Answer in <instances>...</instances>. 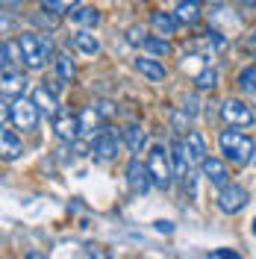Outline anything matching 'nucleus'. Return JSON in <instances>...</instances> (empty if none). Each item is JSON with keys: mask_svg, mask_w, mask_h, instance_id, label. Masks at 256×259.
<instances>
[{"mask_svg": "<svg viewBox=\"0 0 256 259\" xmlns=\"http://www.w3.org/2000/svg\"><path fill=\"white\" fill-rule=\"evenodd\" d=\"M144 38H147V35H144V27H139V24H136V27H130V30H127V41H130V45L142 48V45H144Z\"/></svg>", "mask_w": 256, "mask_h": 259, "instance_id": "obj_29", "label": "nucleus"}, {"mask_svg": "<svg viewBox=\"0 0 256 259\" xmlns=\"http://www.w3.org/2000/svg\"><path fill=\"white\" fill-rule=\"evenodd\" d=\"M121 142H124V147L130 153H142L144 145H147V133H144V127L139 121H127L124 130H121Z\"/></svg>", "mask_w": 256, "mask_h": 259, "instance_id": "obj_13", "label": "nucleus"}, {"mask_svg": "<svg viewBox=\"0 0 256 259\" xmlns=\"http://www.w3.org/2000/svg\"><path fill=\"white\" fill-rule=\"evenodd\" d=\"M71 48L77 50V53H82V56H97L100 53V41L89 30H77L71 35Z\"/></svg>", "mask_w": 256, "mask_h": 259, "instance_id": "obj_19", "label": "nucleus"}, {"mask_svg": "<svg viewBox=\"0 0 256 259\" xmlns=\"http://www.w3.org/2000/svg\"><path fill=\"white\" fill-rule=\"evenodd\" d=\"M0 89H3V97L9 100H15V97L24 95V89H27V77L15 71V68H3V82H0Z\"/></svg>", "mask_w": 256, "mask_h": 259, "instance_id": "obj_15", "label": "nucleus"}, {"mask_svg": "<svg viewBox=\"0 0 256 259\" xmlns=\"http://www.w3.org/2000/svg\"><path fill=\"white\" fill-rule=\"evenodd\" d=\"M247 48H250V50H256V27L250 30V35H247Z\"/></svg>", "mask_w": 256, "mask_h": 259, "instance_id": "obj_36", "label": "nucleus"}, {"mask_svg": "<svg viewBox=\"0 0 256 259\" xmlns=\"http://www.w3.org/2000/svg\"><path fill=\"white\" fill-rule=\"evenodd\" d=\"M156 230L159 233H171V221H156Z\"/></svg>", "mask_w": 256, "mask_h": 259, "instance_id": "obj_34", "label": "nucleus"}, {"mask_svg": "<svg viewBox=\"0 0 256 259\" xmlns=\"http://www.w3.org/2000/svg\"><path fill=\"white\" fill-rule=\"evenodd\" d=\"M247 200H250V194L244 186H236V183H227L218 189V209L224 212V215H239L244 206H247Z\"/></svg>", "mask_w": 256, "mask_h": 259, "instance_id": "obj_7", "label": "nucleus"}, {"mask_svg": "<svg viewBox=\"0 0 256 259\" xmlns=\"http://www.w3.org/2000/svg\"><path fill=\"white\" fill-rule=\"evenodd\" d=\"M209 3H221V0H209Z\"/></svg>", "mask_w": 256, "mask_h": 259, "instance_id": "obj_39", "label": "nucleus"}, {"mask_svg": "<svg viewBox=\"0 0 256 259\" xmlns=\"http://www.w3.org/2000/svg\"><path fill=\"white\" fill-rule=\"evenodd\" d=\"M53 77H56L59 85L77 80V65H74V59H71L68 53H56V56H53Z\"/></svg>", "mask_w": 256, "mask_h": 259, "instance_id": "obj_18", "label": "nucleus"}, {"mask_svg": "<svg viewBox=\"0 0 256 259\" xmlns=\"http://www.w3.org/2000/svg\"><path fill=\"white\" fill-rule=\"evenodd\" d=\"M186 147H189V153H192V159L197 162V165L206 159V139L200 136V130H189V136H186Z\"/></svg>", "mask_w": 256, "mask_h": 259, "instance_id": "obj_23", "label": "nucleus"}, {"mask_svg": "<svg viewBox=\"0 0 256 259\" xmlns=\"http://www.w3.org/2000/svg\"><path fill=\"white\" fill-rule=\"evenodd\" d=\"M177 24H180V21H177L174 12H153V15H150V27H153V32H159V35H165V38L177 32Z\"/></svg>", "mask_w": 256, "mask_h": 259, "instance_id": "obj_21", "label": "nucleus"}, {"mask_svg": "<svg viewBox=\"0 0 256 259\" xmlns=\"http://www.w3.org/2000/svg\"><path fill=\"white\" fill-rule=\"evenodd\" d=\"M171 162H174L177 180H180L183 186H186L189 180H194L192 165H197V162L192 159V153H189V147H186V139H174V142H171Z\"/></svg>", "mask_w": 256, "mask_h": 259, "instance_id": "obj_9", "label": "nucleus"}, {"mask_svg": "<svg viewBox=\"0 0 256 259\" xmlns=\"http://www.w3.org/2000/svg\"><path fill=\"white\" fill-rule=\"evenodd\" d=\"M41 121V109L32 97H15L12 100V127L21 130V133H32Z\"/></svg>", "mask_w": 256, "mask_h": 259, "instance_id": "obj_5", "label": "nucleus"}, {"mask_svg": "<svg viewBox=\"0 0 256 259\" xmlns=\"http://www.w3.org/2000/svg\"><path fill=\"white\" fill-rule=\"evenodd\" d=\"M194 89L197 92H212L215 85H218V68H212V65H206V68H200L197 74H194Z\"/></svg>", "mask_w": 256, "mask_h": 259, "instance_id": "obj_24", "label": "nucleus"}, {"mask_svg": "<svg viewBox=\"0 0 256 259\" xmlns=\"http://www.w3.org/2000/svg\"><path fill=\"white\" fill-rule=\"evenodd\" d=\"M241 9H256V0H236Z\"/></svg>", "mask_w": 256, "mask_h": 259, "instance_id": "obj_35", "label": "nucleus"}, {"mask_svg": "<svg viewBox=\"0 0 256 259\" xmlns=\"http://www.w3.org/2000/svg\"><path fill=\"white\" fill-rule=\"evenodd\" d=\"M253 162H256V156H253Z\"/></svg>", "mask_w": 256, "mask_h": 259, "instance_id": "obj_40", "label": "nucleus"}, {"mask_svg": "<svg viewBox=\"0 0 256 259\" xmlns=\"http://www.w3.org/2000/svg\"><path fill=\"white\" fill-rule=\"evenodd\" d=\"M95 106H97V112L103 115V118H115V115H118V106H115L112 100H97Z\"/></svg>", "mask_w": 256, "mask_h": 259, "instance_id": "obj_30", "label": "nucleus"}, {"mask_svg": "<svg viewBox=\"0 0 256 259\" xmlns=\"http://www.w3.org/2000/svg\"><path fill=\"white\" fill-rule=\"evenodd\" d=\"M68 18H71V24H74L77 30H92V27L100 24V12H97L95 6H74V9L68 12Z\"/></svg>", "mask_w": 256, "mask_h": 259, "instance_id": "obj_17", "label": "nucleus"}, {"mask_svg": "<svg viewBox=\"0 0 256 259\" xmlns=\"http://www.w3.org/2000/svg\"><path fill=\"white\" fill-rule=\"evenodd\" d=\"M18 53H21L24 65L32 68V71L45 68L48 59L56 56V53H53V41H50L45 32H38V30H27V32L18 35Z\"/></svg>", "mask_w": 256, "mask_h": 259, "instance_id": "obj_1", "label": "nucleus"}, {"mask_svg": "<svg viewBox=\"0 0 256 259\" xmlns=\"http://www.w3.org/2000/svg\"><path fill=\"white\" fill-rule=\"evenodd\" d=\"M142 48L147 50L150 56L162 59V56H168V53H171V41H168L165 35H159V32H156V35H147V38H144V45H142Z\"/></svg>", "mask_w": 256, "mask_h": 259, "instance_id": "obj_25", "label": "nucleus"}, {"mask_svg": "<svg viewBox=\"0 0 256 259\" xmlns=\"http://www.w3.org/2000/svg\"><path fill=\"white\" fill-rule=\"evenodd\" d=\"M147 168H150V177H153V189L159 192H168L171 183H174V162H171V153L162 145H150L147 147Z\"/></svg>", "mask_w": 256, "mask_h": 259, "instance_id": "obj_3", "label": "nucleus"}, {"mask_svg": "<svg viewBox=\"0 0 256 259\" xmlns=\"http://www.w3.org/2000/svg\"><path fill=\"white\" fill-rule=\"evenodd\" d=\"M18 3H21V0H3V6H6V9H9V6H18Z\"/></svg>", "mask_w": 256, "mask_h": 259, "instance_id": "obj_37", "label": "nucleus"}, {"mask_svg": "<svg viewBox=\"0 0 256 259\" xmlns=\"http://www.w3.org/2000/svg\"><path fill=\"white\" fill-rule=\"evenodd\" d=\"M200 171H203V177L212 183V186H227L230 183V171H227L224 159H218V156H206V159L200 162Z\"/></svg>", "mask_w": 256, "mask_h": 259, "instance_id": "obj_14", "label": "nucleus"}, {"mask_svg": "<svg viewBox=\"0 0 256 259\" xmlns=\"http://www.w3.org/2000/svg\"><path fill=\"white\" fill-rule=\"evenodd\" d=\"M253 236H256V218H253Z\"/></svg>", "mask_w": 256, "mask_h": 259, "instance_id": "obj_38", "label": "nucleus"}, {"mask_svg": "<svg viewBox=\"0 0 256 259\" xmlns=\"http://www.w3.org/2000/svg\"><path fill=\"white\" fill-rule=\"evenodd\" d=\"M121 145H124V142H121V133L115 127H106L89 142V150H92V159H95L97 165H106V162H115Z\"/></svg>", "mask_w": 256, "mask_h": 259, "instance_id": "obj_4", "label": "nucleus"}, {"mask_svg": "<svg viewBox=\"0 0 256 259\" xmlns=\"http://www.w3.org/2000/svg\"><path fill=\"white\" fill-rule=\"evenodd\" d=\"M53 136L59 139V142H65V145H74L77 139H80V118L77 115H56L53 118Z\"/></svg>", "mask_w": 256, "mask_h": 259, "instance_id": "obj_10", "label": "nucleus"}, {"mask_svg": "<svg viewBox=\"0 0 256 259\" xmlns=\"http://www.w3.org/2000/svg\"><path fill=\"white\" fill-rule=\"evenodd\" d=\"M221 118H224L227 127H253L256 124V112L253 106H247V100H239V97H227L221 103Z\"/></svg>", "mask_w": 256, "mask_h": 259, "instance_id": "obj_6", "label": "nucleus"}, {"mask_svg": "<svg viewBox=\"0 0 256 259\" xmlns=\"http://www.w3.org/2000/svg\"><path fill=\"white\" fill-rule=\"evenodd\" d=\"M218 150L224 153L227 162H233V165H247V162H253L256 142L247 133H241V127H230V130H221V133H218Z\"/></svg>", "mask_w": 256, "mask_h": 259, "instance_id": "obj_2", "label": "nucleus"}, {"mask_svg": "<svg viewBox=\"0 0 256 259\" xmlns=\"http://www.w3.org/2000/svg\"><path fill=\"white\" fill-rule=\"evenodd\" d=\"M3 68H12V62H15V59H12V53H15V50H12V45H9V41H3Z\"/></svg>", "mask_w": 256, "mask_h": 259, "instance_id": "obj_32", "label": "nucleus"}, {"mask_svg": "<svg viewBox=\"0 0 256 259\" xmlns=\"http://www.w3.org/2000/svg\"><path fill=\"white\" fill-rule=\"evenodd\" d=\"M174 15L180 24H197L200 21V6H197V0H180L177 3V9H174Z\"/></svg>", "mask_w": 256, "mask_h": 259, "instance_id": "obj_22", "label": "nucleus"}, {"mask_svg": "<svg viewBox=\"0 0 256 259\" xmlns=\"http://www.w3.org/2000/svg\"><path fill=\"white\" fill-rule=\"evenodd\" d=\"M77 6V0H41V9L45 12H50V15H68L71 9Z\"/></svg>", "mask_w": 256, "mask_h": 259, "instance_id": "obj_27", "label": "nucleus"}, {"mask_svg": "<svg viewBox=\"0 0 256 259\" xmlns=\"http://www.w3.org/2000/svg\"><path fill=\"white\" fill-rule=\"evenodd\" d=\"M77 118H80V139L82 142H92L97 133L103 130V115L97 112V106H82V112Z\"/></svg>", "mask_w": 256, "mask_h": 259, "instance_id": "obj_11", "label": "nucleus"}, {"mask_svg": "<svg viewBox=\"0 0 256 259\" xmlns=\"http://www.w3.org/2000/svg\"><path fill=\"white\" fill-rule=\"evenodd\" d=\"M30 97L38 103V109H41V115H50V118H56V109H59V100H56V95L50 92V89H45V85H38V89H32Z\"/></svg>", "mask_w": 256, "mask_h": 259, "instance_id": "obj_20", "label": "nucleus"}, {"mask_svg": "<svg viewBox=\"0 0 256 259\" xmlns=\"http://www.w3.org/2000/svg\"><path fill=\"white\" fill-rule=\"evenodd\" d=\"M0 153H3V162H12V159H18V156L24 153V145H21V139L12 133L9 124L0 130Z\"/></svg>", "mask_w": 256, "mask_h": 259, "instance_id": "obj_16", "label": "nucleus"}, {"mask_svg": "<svg viewBox=\"0 0 256 259\" xmlns=\"http://www.w3.org/2000/svg\"><path fill=\"white\" fill-rule=\"evenodd\" d=\"M236 85H239L241 95L253 97L256 95V65H250V68H244L239 74V80H236Z\"/></svg>", "mask_w": 256, "mask_h": 259, "instance_id": "obj_26", "label": "nucleus"}, {"mask_svg": "<svg viewBox=\"0 0 256 259\" xmlns=\"http://www.w3.org/2000/svg\"><path fill=\"white\" fill-rule=\"evenodd\" d=\"M133 65H136V71H139L147 82H162L165 77H168L165 65H162L156 56H150V53H147V56H136V59H133Z\"/></svg>", "mask_w": 256, "mask_h": 259, "instance_id": "obj_12", "label": "nucleus"}, {"mask_svg": "<svg viewBox=\"0 0 256 259\" xmlns=\"http://www.w3.org/2000/svg\"><path fill=\"white\" fill-rule=\"evenodd\" d=\"M124 177H127V189L136 197H142V194L150 192V186H153V177H150V168H147V162H139V159H130L127 171H124Z\"/></svg>", "mask_w": 256, "mask_h": 259, "instance_id": "obj_8", "label": "nucleus"}, {"mask_svg": "<svg viewBox=\"0 0 256 259\" xmlns=\"http://www.w3.org/2000/svg\"><path fill=\"white\" fill-rule=\"evenodd\" d=\"M206 41L215 50H227V35H224V32H218L215 27H209V30H206Z\"/></svg>", "mask_w": 256, "mask_h": 259, "instance_id": "obj_28", "label": "nucleus"}, {"mask_svg": "<svg viewBox=\"0 0 256 259\" xmlns=\"http://www.w3.org/2000/svg\"><path fill=\"white\" fill-rule=\"evenodd\" d=\"M209 256L212 259H239L236 250H209Z\"/></svg>", "mask_w": 256, "mask_h": 259, "instance_id": "obj_33", "label": "nucleus"}, {"mask_svg": "<svg viewBox=\"0 0 256 259\" xmlns=\"http://www.w3.org/2000/svg\"><path fill=\"white\" fill-rule=\"evenodd\" d=\"M189 124V112H171V127L174 130H186Z\"/></svg>", "mask_w": 256, "mask_h": 259, "instance_id": "obj_31", "label": "nucleus"}]
</instances>
